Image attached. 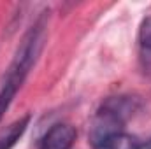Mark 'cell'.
<instances>
[{"label": "cell", "mask_w": 151, "mask_h": 149, "mask_svg": "<svg viewBox=\"0 0 151 149\" xmlns=\"http://www.w3.org/2000/svg\"><path fill=\"white\" fill-rule=\"evenodd\" d=\"M135 111L130 97H114L102 104L91 119L88 142L91 149H121L125 144V125Z\"/></svg>", "instance_id": "cell-1"}, {"label": "cell", "mask_w": 151, "mask_h": 149, "mask_svg": "<svg viewBox=\"0 0 151 149\" xmlns=\"http://www.w3.org/2000/svg\"><path fill=\"white\" fill-rule=\"evenodd\" d=\"M44 39H46V21L39 19L37 23L25 34L23 40L19 42V47L14 54V60L9 67L7 79H12L19 84H23L27 74L30 72V69L34 67L37 56L42 51L44 46Z\"/></svg>", "instance_id": "cell-2"}, {"label": "cell", "mask_w": 151, "mask_h": 149, "mask_svg": "<svg viewBox=\"0 0 151 149\" xmlns=\"http://www.w3.org/2000/svg\"><path fill=\"white\" fill-rule=\"evenodd\" d=\"M76 140V128L69 123L53 125L40 139L39 149H70Z\"/></svg>", "instance_id": "cell-3"}, {"label": "cell", "mask_w": 151, "mask_h": 149, "mask_svg": "<svg viewBox=\"0 0 151 149\" xmlns=\"http://www.w3.org/2000/svg\"><path fill=\"white\" fill-rule=\"evenodd\" d=\"M139 63L144 74L151 75V16L144 18L139 27Z\"/></svg>", "instance_id": "cell-4"}, {"label": "cell", "mask_w": 151, "mask_h": 149, "mask_svg": "<svg viewBox=\"0 0 151 149\" xmlns=\"http://www.w3.org/2000/svg\"><path fill=\"white\" fill-rule=\"evenodd\" d=\"M30 123V116H23L16 121H12L4 132H0V149H12L16 142L23 137Z\"/></svg>", "instance_id": "cell-5"}, {"label": "cell", "mask_w": 151, "mask_h": 149, "mask_svg": "<svg viewBox=\"0 0 151 149\" xmlns=\"http://www.w3.org/2000/svg\"><path fill=\"white\" fill-rule=\"evenodd\" d=\"M19 88H21L19 82L5 77V81L2 84V90H0V119L4 116V112L9 109V105H11V102H12V98H14V95Z\"/></svg>", "instance_id": "cell-6"}, {"label": "cell", "mask_w": 151, "mask_h": 149, "mask_svg": "<svg viewBox=\"0 0 151 149\" xmlns=\"http://www.w3.org/2000/svg\"><path fill=\"white\" fill-rule=\"evenodd\" d=\"M132 149H151V140H146V142H137L134 144Z\"/></svg>", "instance_id": "cell-7"}]
</instances>
